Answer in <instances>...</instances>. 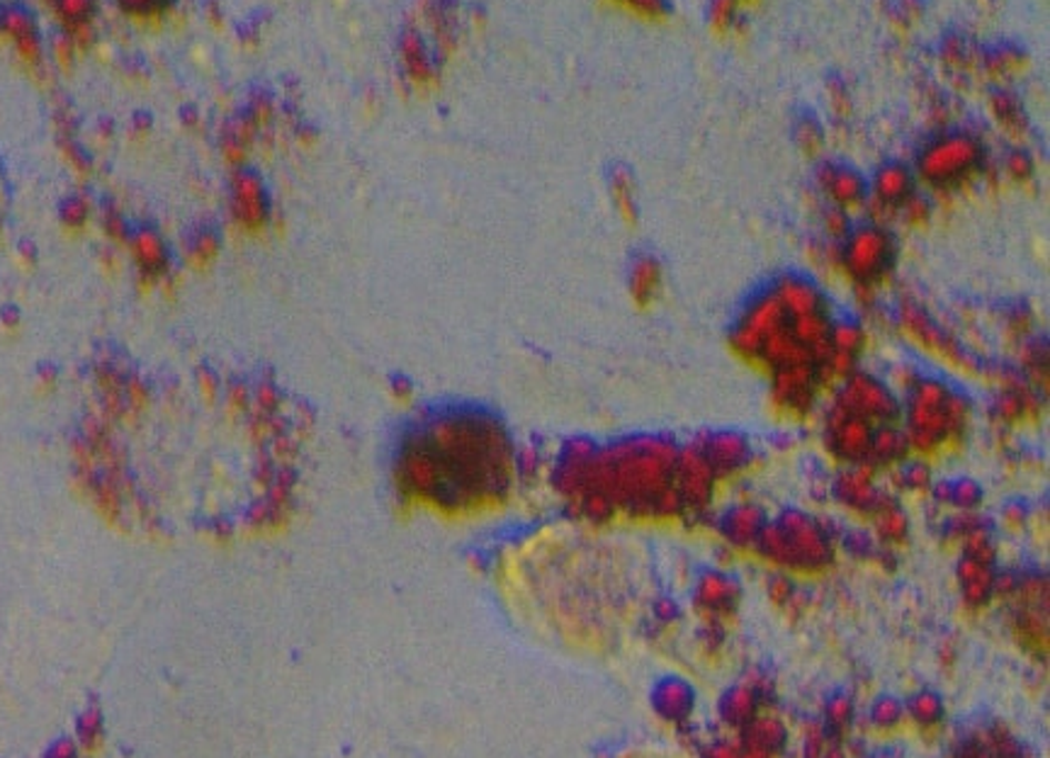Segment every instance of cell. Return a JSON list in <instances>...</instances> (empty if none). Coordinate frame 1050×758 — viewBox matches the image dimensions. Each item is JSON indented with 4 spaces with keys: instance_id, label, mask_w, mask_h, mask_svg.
<instances>
[{
    "instance_id": "8992f818",
    "label": "cell",
    "mask_w": 1050,
    "mask_h": 758,
    "mask_svg": "<svg viewBox=\"0 0 1050 758\" xmlns=\"http://www.w3.org/2000/svg\"><path fill=\"white\" fill-rule=\"evenodd\" d=\"M717 484L720 482H717L715 472L696 443L678 449L674 486L678 496H682L684 516H690L694 521L706 518V513L713 506Z\"/></svg>"
},
{
    "instance_id": "277c9868",
    "label": "cell",
    "mask_w": 1050,
    "mask_h": 758,
    "mask_svg": "<svg viewBox=\"0 0 1050 758\" xmlns=\"http://www.w3.org/2000/svg\"><path fill=\"white\" fill-rule=\"evenodd\" d=\"M982 161V144L972 134H943L919 153V175L933 185H951L953 180L976 171Z\"/></svg>"
},
{
    "instance_id": "44dd1931",
    "label": "cell",
    "mask_w": 1050,
    "mask_h": 758,
    "mask_svg": "<svg viewBox=\"0 0 1050 758\" xmlns=\"http://www.w3.org/2000/svg\"><path fill=\"white\" fill-rule=\"evenodd\" d=\"M655 705L657 712L669 719V722H686V719L694 715L696 708V693L690 688L686 680L669 678L659 684L655 693Z\"/></svg>"
},
{
    "instance_id": "d4e9b609",
    "label": "cell",
    "mask_w": 1050,
    "mask_h": 758,
    "mask_svg": "<svg viewBox=\"0 0 1050 758\" xmlns=\"http://www.w3.org/2000/svg\"><path fill=\"white\" fill-rule=\"evenodd\" d=\"M898 472V486L907 492H931L933 474L925 459H905L895 467Z\"/></svg>"
},
{
    "instance_id": "f1b7e54d",
    "label": "cell",
    "mask_w": 1050,
    "mask_h": 758,
    "mask_svg": "<svg viewBox=\"0 0 1050 758\" xmlns=\"http://www.w3.org/2000/svg\"><path fill=\"white\" fill-rule=\"evenodd\" d=\"M992 108L997 112V118H1000L1002 124H1009V127H1014V124H1023V118H1021V110H1019V102L1017 98L1007 93V90H1000V93H995L992 95Z\"/></svg>"
},
{
    "instance_id": "7a4b0ae2",
    "label": "cell",
    "mask_w": 1050,
    "mask_h": 758,
    "mask_svg": "<svg viewBox=\"0 0 1050 758\" xmlns=\"http://www.w3.org/2000/svg\"><path fill=\"white\" fill-rule=\"evenodd\" d=\"M786 537V572L822 574L837 559V535L810 513L788 508L776 518Z\"/></svg>"
},
{
    "instance_id": "484cf974",
    "label": "cell",
    "mask_w": 1050,
    "mask_h": 758,
    "mask_svg": "<svg viewBox=\"0 0 1050 758\" xmlns=\"http://www.w3.org/2000/svg\"><path fill=\"white\" fill-rule=\"evenodd\" d=\"M825 719L829 731H835V735L837 731H847L854 722V703L844 696H835L827 703Z\"/></svg>"
},
{
    "instance_id": "836d02e7",
    "label": "cell",
    "mask_w": 1050,
    "mask_h": 758,
    "mask_svg": "<svg viewBox=\"0 0 1050 758\" xmlns=\"http://www.w3.org/2000/svg\"><path fill=\"white\" fill-rule=\"evenodd\" d=\"M798 141L805 149H819L822 146V132H819V127L815 122H800Z\"/></svg>"
},
{
    "instance_id": "d590c367",
    "label": "cell",
    "mask_w": 1050,
    "mask_h": 758,
    "mask_svg": "<svg viewBox=\"0 0 1050 758\" xmlns=\"http://www.w3.org/2000/svg\"><path fill=\"white\" fill-rule=\"evenodd\" d=\"M735 6L729 3H715L713 6V20L720 24V28H727V24L735 22Z\"/></svg>"
},
{
    "instance_id": "5b68a950",
    "label": "cell",
    "mask_w": 1050,
    "mask_h": 758,
    "mask_svg": "<svg viewBox=\"0 0 1050 758\" xmlns=\"http://www.w3.org/2000/svg\"><path fill=\"white\" fill-rule=\"evenodd\" d=\"M841 263L859 285H876L880 275L888 273L895 255L892 236L880 224H861L844 236Z\"/></svg>"
},
{
    "instance_id": "30bf717a",
    "label": "cell",
    "mask_w": 1050,
    "mask_h": 758,
    "mask_svg": "<svg viewBox=\"0 0 1050 758\" xmlns=\"http://www.w3.org/2000/svg\"><path fill=\"white\" fill-rule=\"evenodd\" d=\"M876 477H878V467L870 465V462L847 465L837 474L835 482H831V494H835V498L844 508L861 513V516L870 518L882 501L890 496L876 484Z\"/></svg>"
},
{
    "instance_id": "52a82bcc",
    "label": "cell",
    "mask_w": 1050,
    "mask_h": 758,
    "mask_svg": "<svg viewBox=\"0 0 1050 758\" xmlns=\"http://www.w3.org/2000/svg\"><path fill=\"white\" fill-rule=\"evenodd\" d=\"M788 316L780 306L776 292L768 290L754 297L745 314L739 316L737 326L729 331V345H733L735 353L747 360H759L761 345L766 341L768 333H774L776 329L786 326Z\"/></svg>"
},
{
    "instance_id": "83f0119b",
    "label": "cell",
    "mask_w": 1050,
    "mask_h": 758,
    "mask_svg": "<svg viewBox=\"0 0 1050 758\" xmlns=\"http://www.w3.org/2000/svg\"><path fill=\"white\" fill-rule=\"evenodd\" d=\"M905 708L895 698H880L874 708H870V719L878 729H892L902 722Z\"/></svg>"
},
{
    "instance_id": "ffe728a7",
    "label": "cell",
    "mask_w": 1050,
    "mask_h": 758,
    "mask_svg": "<svg viewBox=\"0 0 1050 758\" xmlns=\"http://www.w3.org/2000/svg\"><path fill=\"white\" fill-rule=\"evenodd\" d=\"M907 457H909V443L900 423L878 426L874 431V441H870L866 462L882 469V467H898Z\"/></svg>"
},
{
    "instance_id": "4dcf8cb0",
    "label": "cell",
    "mask_w": 1050,
    "mask_h": 758,
    "mask_svg": "<svg viewBox=\"0 0 1050 758\" xmlns=\"http://www.w3.org/2000/svg\"><path fill=\"white\" fill-rule=\"evenodd\" d=\"M825 226L831 236H837V239H844L849 234V231L854 229L851 226V220H849V214L844 212L841 208H829L825 212Z\"/></svg>"
},
{
    "instance_id": "4fadbf2b",
    "label": "cell",
    "mask_w": 1050,
    "mask_h": 758,
    "mask_svg": "<svg viewBox=\"0 0 1050 758\" xmlns=\"http://www.w3.org/2000/svg\"><path fill=\"white\" fill-rule=\"evenodd\" d=\"M766 523L768 518L764 508L745 501V504H735L733 508H727L720 516L717 528H720V535L729 547L754 549L761 530L766 528Z\"/></svg>"
},
{
    "instance_id": "cb8c5ba5",
    "label": "cell",
    "mask_w": 1050,
    "mask_h": 758,
    "mask_svg": "<svg viewBox=\"0 0 1050 758\" xmlns=\"http://www.w3.org/2000/svg\"><path fill=\"white\" fill-rule=\"evenodd\" d=\"M866 345V333L864 329L856 324L851 319H841V321H831V331H829V348L847 353L859 357Z\"/></svg>"
},
{
    "instance_id": "2e32d148",
    "label": "cell",
    "mask_w": 1050,
    "mask_h": 758,
    "mask_svg": "<svg viewBox=\"0 0 1050 758\" xmlns=\"http://www.w3.org/2000/svg\"><path fill=\"white\" fill-rule=\"evenodd\" d=\"M819 185H822L831 200L837 202V208H851V204H859L866 200V180L861 178L859 171L849 169V165H835V163H825L819 169Z\"/></svg>"
},
{
    "instance_id": "6da1fadb",
    "label": "cell",
    "mask_w": 1050,
    "mask_h": 758,
    "mask_svg": "<svg viewBox=\"0 0 1050 758\" xmlns=\"http://www.w3.org/2000/svg\"><path fill=\"white\" fill-rule=\"evenodd\" d=\"M951 390V384L941 377L921 375L915 387L905 394L902 431L907 435L909 453L933 455L941 447L956 443L949 408H946Z\"/></svg>"
},
{
    "instance_id": "4316f807",
    "label": "cell",
    "mask_w": 1050,
    "mask_h": 758,
    "mask_svg": "<svg viewBox=\"0 0 1050 758\" xmlns=\"http://www.w3.org/2000/svg\"><path fill=\"white\" fill-rule=\"evenodd\" d=\"M766 594H768V598H771L774 606L786 608L788 603L792 600V596L798 594V586H796V582L790 579L788 572H776V574L768 576Z\"/></svg>"
},
{
    "instance_id": "9a60e30c",
    "label": "cell",
    "mask_w": 1050,
    "mask_h": 758,
    "mask_svg": "<svg viewBox=\"0 0 1050 758\" xmlns=\"http://www.w3.org/2000/svg\"><path fill=\"white\" fill-rule=\"evenodd\" d=\"M995 574L997 567H992V564H982L960 555L956 564V579L960 600H963L968 610H985L995 600Z\"/></svg>"
},
{
    "instance_id": "ac0fdd59",
    "label": "cell",
    "mask_w": 1050,
    "mask_h": 758,
    "mask_svg": "<svg viewBox=\"0 0 1050 758\" xmlns=\"http://www.w3.org/2000/svg\"><path fill=\"white\" fill-rule=\"evenodd\" d=\"M761 700H764V690L754 684H739L735 688H729L720 703V715L725 719V725L741 731L759 717Z\"/></svg>"
},
{
    "instance_id": "7402d4cb",
    "label": "cell",
    "mask_w": 1050,
    "mask_h": 758,
    "mask_svg": "<svg viewBox=\"0 0 1050 758\" xmlns=\"http://www.w3.org/2000/svg\"><path fill=\"white\" fill-rule=\"evenodd\" d=\"M933 498L943 506H953L958 513H976L982 506V486L976 479H956V482H933Z\"/></svg>"
},
{
    "instance_id": "8fae6325",
    "label": "cell",
    "mask_w": 1050,
    "mask_h": 758,
    "mask_svg": "<svg viewBox=\"0 0 1050 758\" xmlns=\"http://www.w3.org/2000/svg\"><path fill=\"white\" fill-rule=\"evenodd\" d=\"M771 396L780 411H788L790 416H808L817 404L819 382L815 363H805L796 367H786L771 372Z\"/></svg>"
},
{
    "instance_id": "3957f363",
    "label": "cell",
    "mask_w": 1050,
    "mask_h": 758,
    "mask_svg": "<svg viewBox=\"0 0 1050 758\" xmlns=\"http://www.w3.org/2000/svg\"><path fill=\"white\" fill-rule=\"evenodd\" d=\"M835 402L847 411L849 416H859L876 428L902 421V404L898 394L890 390V384L864 370H854L851 375L839 384L835 392Z\"/></svg>"
},
{
    "instance_id": "f546056e",
    "label": "cell",
    "mask_w": 1050,
    "mask_h": 758,
    "mask_svg": "<svg viewBox=\"0 0 1050 758\" xmlns=\"http://www.w3.org/2000/svg\"><path fill=\"white\" fill-rule=\"evenodd\" d=\"M898 210L902 212V216H907L909 222H921V220H927V216H929L931 204L925 195H915V192H912V195H909Z\"/></svg>"
},
{
    "instance_id": "e0dca14e",
    "label": "cell",
    "mask_w": 1050,
    "mask_h": 758,
    "mask_svg": "<svg viewBox=\"0 0 1050 758\" xmlns=\"http://www.w3.org/2000/svg\"><path fill=\"white\" fill-rule=\"evenodd\" d=\"M874 521V537L880 547L895 549L905 545L909 539V530H912V523H909L907 511L898 504V498L888 496L878 511L870 516Z\"/></svg>"
},
{
    "instance_id": "9c48e42d",
    "label": "cell",
    "mask_w": 1050,
    "mask_h": 758,
    "mask_svg": "<svg viewBox=\"0 0 1050 758\" xmlns=\"http://www.w3.org/2000/svg\"><path fill=\"white\" fill-rule=\"evenodd\" d=\"M690 600L703 620L723 625L739 610L741 584L720 569H708L696 579Z\"/></svg>"
},
{
    "instance_id": "603a6c76",
    "label": "cell",
    "mask_w": 1050,
    "mask_h": 758,
    "mask_svg": "<svg viewBox=\"0 0 1050 758\" xmlns=\"http://www.w3.org/2000/svg\"><path fill=\"white\" fill-rule=\"evenodd\" d=\"M905 712L912 717V722H917L921 729H937L943 722L946 708H943V700L939 698V693L921 690L907 703Z\"/></svg>"
},
{
    "instance_id": "e575fe53",
    "label": "cell",
    "mask_w": 1050,
    "mask_h": 758,
    "mask_svg": "<svg viewBox=\"0 0 1050 758\" xmlns=\"http://www.w3.org/2000/svg\"><path fill=\"white\" fill-rule=\"evenodd\" d=\"M637 280H639V292H655L657 282H659V267L655 263H645L637 270Z\"/></svg>"
},
{
    "instance_id": "7c38bea8",
    "label": "cell",
    "mask_w": 1050,
    "mask_h": 758,
    "mask_svg": "<svg viewBox=\"0 0 1050 758\" xmlns=\"http://www.w3.org/2000/svg\"><path fill=\"white\" fill-rule=\"evenodd\" d=\"M703 457L708 459L710 469L715 472L717 482H725L735 477L741 469H747L754 459V447L745 433L737 431H717L706 433L694 441Z\"/></svg>"
},
{
    "instance_id": "5bb4252c",
    "label": "cell",
    "mask_w": 1050,
    "mask_h": 758,
    "mask_svg": "<svg viewBox=\"0 0 1050 758\" xmlns=\"http://www.w3.org/2000/svg\"><path fill=\"white\" fill-rule=\"evenodd\" d=\"M776 297L784 306L788 319L810 316V314H829L827 297L815 282L802 275H784L776 282Z\"/></svg>"
},
{
    "instance_id": "1f68e13d",
    "label": "cell",
    "mask_w": 1050,
    "mask_h": 758,
    "mask_svg": "<svg viewBox=\"0 0 1050 758\" xmlns=\"http://www.w3.org/2000/svg\"><path fill=\"white\" fill-rule=\"evenodd\" d=\"M1007 171H1009V175H1014L1017 180H1027L1033 173V161H1031L1029 153L1011 151L1007 156Z\"/></svg>"
},
{
    "instance_id": "d6a6232c",
    "label": "cell",
    "mask_w": 1050,
    "mask_h": 758,
    "mask_svg": "<svg viewBox=\"0 0 1050 758\" xmlns=\"http://www.w3.org/2000/svg\"><path fill=\"white\" fill-rule=\"evenodd\" d=\"M1029 521V508L1027 506H1021V504H1007L1004 511H1002V523L1007 525L1009 530H1019L1023 528V525H1027Z\"/></svg>"
},
{
    "instance_id": "d6986e66",
    "label": "cell",
    "mask_w": 1050,
    "mask_h": 758,
    "mask_svg": "<svg viewBox=\"0 0 1050 758\" xmlns=\"http://www.w3.org/2000/svg\"><path fill=\"white\" fill-rule=\"evenodd\" d=\"M915 192V175L905 163H886L874 175V200L898 210Z\"/></svg>"
},
{
    "instance_id": "ba28073f",
    "label": "cell",
    "mask_w": 1050,
    "mask_h": 758,
    "mask_svg": "<svg viewBox=\"0 0 1050 758\" xmlns=\"http://www.w3.org/2000/svg\"><path fill=\"white\" fill-rule=\"evenodd\" d=\"M876 426L859 416H849L835 400L825 411V447L841 465H859L868 459Z\"/></svg>"
}]
</instances>
